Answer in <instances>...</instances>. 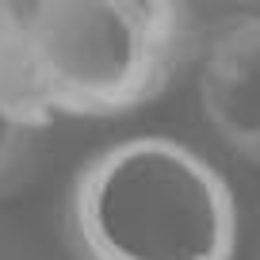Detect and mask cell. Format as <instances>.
Segmentation results:
<instances>
[{"mask_svg": "<svg viewBox=\"0 0 260 260\" xmlns=\"http://www.w3.org/2000/svg\"><path fill=\"white\" fill-rule=\"evenodd\" d=\"M191 54L184 0H0V107L27 130L157 100Z\"/></svg>", "mask_w": 260, "mask_h": 260, "instance_id": "1", "label": "cell"}, {"mask_svg": "<svg viewBox=\"0 0 260 260\" xmlns=\"http://www.w3.org/2000/svg\"><path fill=\"white\" fill-rule=\"evenodd\" d=\"M65 237L77 260H234L237 203L203 153L142 134L77 169Z\"/></svg>", "mask_w": 260, "mask_h": 260, "instance_id": "2", "label": "cell"}, {"mask_svg": "<svg viewBox=\"0 0 260 260\" xmlns=\"http://www.w3.org/2000/svg\"><path fill=\"white\" fill-rule=\"evenodd\" d=\"M199 107L237 157L260 165V16H230L207 35Z\"/></svg>", "mask_w": 260, "mask_h": 260, "instance_id": "3", "label": "cell"}, {"mask_svg": "<svg viewBox=\"0 0 260 260\" xmlns=\"http://www.w3.org/2000/svg\"><path fill=\"white\" fill-rule=\"evenodd\" d=\"M31 157H35L31 130L0 107V191H8L12 184H19V176L31 165Z\"/></svg>", "mask_w": 260, "mask_h": 260, "instance_id": "4", "label": "cell"}]
</instances>
